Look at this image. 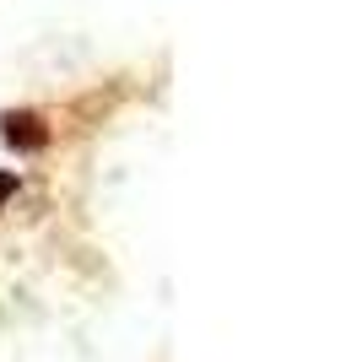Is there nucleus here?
I'll use <instances>...</instances> for the list:
<instances>
[{
    "label": "nucleus",
    "mask_w": 362,
    "mask_h": 362,
    "mask_svg": "<svg viewBox=\"0 0 362 362\" xmlns=\"http://www.w3.org/2000/svg\"><path fill=\"white\" fill-rule=\"evenodd\" d=\"M0 130H6V141H11L16 151H33L38 141H44L38 119H28V114H6V119H0Z\"/></svg>",
    "instance_id": "f257e3e1"
},
{
    "label": "nucleus",
    "mask_w": 362,
    "mask_h": 362,
    "mask_svg": "<svg viewBox=\"0 0 362 362\" xmlns=\"http://www.w3.org/2000/svg\"><path fill=\"white\" fill-rule=\"evenodd\" d=\"M6 195H11V179H6V173H0V200H6Z\"/></svg>",
    "instance_id": "f03ea898"
}]
</instances>
